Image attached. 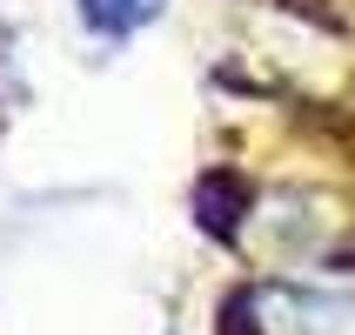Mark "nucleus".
Instances as JSON below:
<instances>
[{
  "mask_svg": "<svg viewBox=\"0 0 355 335\" xmlns=\"http://www.w3.org/2000/svg\"><path fill=\"white\" fill-rule=\"evenodd\" d=\"M195 215H201V228L208 235H235V215H248V181L241 175H228V168H215V175H201V188H195Z\"/></svg>",
  "mask_w": 355,
  "mask_h": 335,
  "instance_id": "f03ea898",
  "label": "nucleus"
},
{
  "mask_svg": "<svg viewBox=\"0 0 355 335\" xmlns=\"http://www.w3.org/2000/svg\"><path fill=\"white\" fill-rule=\"evenodd\" d=\"M155 14H161V0H80V20H87L101 40H128Z\"/></svg>",
  "mask_w": 355,
  "mask_h": 335,
  "instance_id": "7ed1b4c3",
  "label": "nucleus"
},
{
  "mask_svg": "<svg viewBox=\"0 0 355 335\" xmlns=\"http://www.w3.org/2000/svg\"><path fill=\"white\" fill-rule=\"evenodd\" d=\"M235 309L255 316V335H355V295L302 289V282H255Z\"/></svg>",
  "mask_w": 355,
  "mask_h": 335,
  "instance_id": "f257e3e1",
  "label": "nucleus"
}]
</instances>
